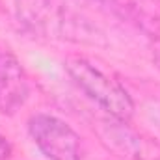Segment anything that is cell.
<instances>
[{"mask_svg":"<svg viewBox=\"0 0 160 160\" xmlns=\"http://www.w3.org/2000/svg\"><path fill=\"white\" fill-rule=\"evenodd\" d=\"M11 157V143L0 134V160H9Z\"/></svg>","mask_w":160,"mask_h":160,"instance_id":"cell-5","label":"cell"},{"mask_svg":"<svg viewBox=\"0 0 160 160\" xmlns=\"http://www.w3.org/2000/svg\"><path fill=\"white\" fill-rule=\"evenodd\" d=\"M65 71L80 91L118 121H128L134 114V102L128 91L116 78L88 62L86 58L71 56L65 60Z\"/></svg>","mask_w":160,"mask_h":160,"instance_id":"cell-2","label":"cell"},{"mask_svg":"<svg viewBox=\"0 0 160 160\" xmlns=\"http://www.w3.org/2000/svg\"><path fill=\"white\" fill-rule=\"evenodd\" d=\"M15 13L26 30L43 38L77 43L97 41V28L54 0H15Z\"/></svg>","mask_w":160,"mask_h":160,"instance_id":"cell-1","label":"cell"},{"mask_svg":"<svg viewBox=\"0 0 160 160\" xmlns=\"http://www.w3.org/2000/svg\"><path fill=\"white\" fill-rule=\"evenodd\" d=\"M30 84L21 62L9 52L0 48V112L15 114L28 99Z\"/></svg>","mask_w":160,"mask_h":160,"instance_id":"cell-4","label":"cell"},{"mask_svg":"<svg viewBox=\"0 0 160 160\" xmlns=\"http://www.w3.org/2000/svg\"><path fill=\"white\" fill-rule=\"evenodd\" d=\"M28 132L47 160H82V138L63 119L36 114L28 119Z\"/></svg>","mask_w":160,"mask_h":160,"instance_id":"cell-3","label":"cell"}]
</instances>
